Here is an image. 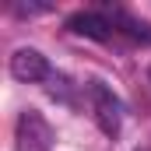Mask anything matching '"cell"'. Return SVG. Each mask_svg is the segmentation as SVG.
Segmentation results:
<instances>
[{
    "mask_svg": "<svg viewBox=\"0 0 151 151\" xmlns=\"http://www.w3.org/2000/svg\"><path fill=\"white\" fill-rule=\"evenodd\" d=\"M88 99H91L99 130H102L106 137H116L119 127H123V106H119V99H116L102 81H91V84H88Z\"/></svg>",
    "mask_w": 151,
    "mask_h": 151,
    "instance_id": "1",
    "label": "cell"
},
{
    "mask_svg": "<svg viewBox=\"0 0 151 151\" xmlns=\"http://www.w3.org/2000/svg\"><path fill=\"white\" fill-rule=\"evenodd\" d=\"M14 148H18V151H49V148H53V127L42 119V113L25 109V113L18 116Z\"/></svg>",
    "mask_w": 151,
    "mask_h": 151,
    "instance_id": "2",
    "label": "cell"
},
{
    "mask_svg": "<svg viewBox=\"0 0 151 151\" xmlns=\"http://www.w3.org/2000/svg\"><path fill=\"white\" fill-rule=\"evenodd\" d=\"M67 28L77 32V35H88V39L106 42V39H109V28H113V21L102 18V14H95V11H84V14H74V18L67 21Z\"/></svg>",
    "mask_w": 151,
    "mask_h": 151,
    "instance_id": "4",
    "label": "cell"
},
{
    "mask_svg": "<svg viewBox=\"0 0 151 151\" xmlns=\"http://www.w3.org/2000/svg\"><path fill=\"white\" fill-rule=\"evenodd\" d=\"M148 77H151V70H148Z\"/></svg>",
    "mask_w": 151,
    "mask_h": 151,
    "instance_id": "6",
    "label": "cell"
},
{
    "mask_svg": "<svg viewBox=\"0 0 151 151\" xmlns=\"http://www.w3.org/2000/svg\"><path fill=\"white\" fill-rule=\"evenodd\" d=\"M11 74L18 77V81H25V84H35V81H46L49 77V60L32 49V46H21V49H14V56H11Z\"/></svg>",
    "mask_w": 151,
    "mask_h": 151,
    "instance_id": "3",
    "label": "cell"
},
{
    "mask_svg": "<svg viewBox=\"0 0 151 151\" xmlns=\"http://www.w3.org/2000/svg\"><path fill=\"white\" fill-rule=\"evenodd\" d=\"M137 151H148V148H137Z\"/></svg>",
    "mask_w": 151,
    "mask_h": 151,
    "instance_id": "5",
    "label": "cell"
}]
</instances>
